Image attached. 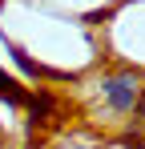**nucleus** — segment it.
I'll return each mask as SVG.
<instances>
[{
  "instance_id": "f257e3e1",
  "label": "nucleus",
  "mask_w": 145,
  "mask_h": 149,
  "mask_svg": "<svg viewBox=\"0 0 145 149\" xmlns=\"http://www.w3.org/2000/svg\"><path fill=\"white\" fill-rule=\"evenodd\" d=\"M93 93H97V113L109 117V121H117V117L133 113V109L141 105V77L109 73V77H101L93 85Z\"/></svg>"
}]
</instances>
